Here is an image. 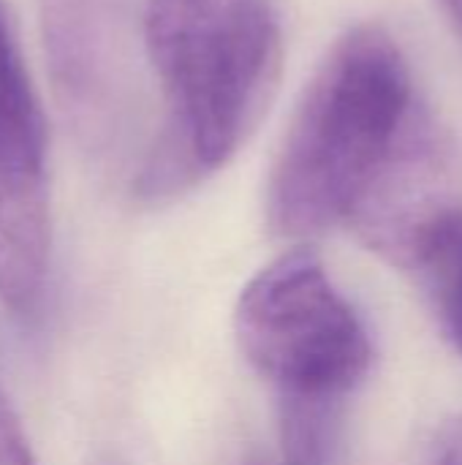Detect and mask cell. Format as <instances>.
Here are the masks:
<instances>
[{"label":"cell","instance_id":"1","mask_svg":"<svg viewBox=\"0 0 462 465\" xmlns=\"http://www.w3.org/2000/svg\"><path fill=\"white\" fill-rule=\"evenodd\" d=\"M144 46L166 123L136 177L163 202L223 169L264 120L283 71L275 0H147Z\"/></svg>","mask_w":462,"mask_h":465},{"label":"cell","instance_id":"2","mask_svg":"<svg viewBox=\"0 0 462 465\" xmlns=\"http://www.w3.org/2000/svg\"><path fill=\"white\" fill-rule=\"evenodd\" d=\"M419 104L408 60L378 25L346 30L305 84L267 180V226L310 240L346 226Z\"/></svg>","mask_w":462,"mask_h":465},{"label":"cell","instance_id":"3","mask_svg":"<svg viewBox=\"0 0 462 465\" xmlns=\"http://www.w3.org/2000/svg\"><path fill=\"white\" fill-rule=\"evenodd\" d=\"M234 335L278 401L346 403L373 362L365 322L308 245L280 253L245 283Z\"/></svg>","mask_w":462,"mask_h":465},{"label":"cell","instance_id":"4","mask_svg":"<svg viewBox=\"0 0 462 465\" xmlns=\"http://www.w3.org/2000/svg\"><path fill=\"white\" fill-rule=\"evenodd\" d=\"M462 204V158L452 134L417 104L346 226L381 259L408 270L425 234Z\"/></svg>","mask_w":462,"mask_h":465},{"label":"cell","instance_id":"5","mask_svg":"<svg viewBox=\"0 0 462 465\" xmlns=\"http://www.w3.org/2000/svg\"><path fill=\"white\" fill-rule=\"evenodd\" d=\"M52 259L46 144L0 147V302L27 316L41 302Z\"/></svg>","mask_w":462,"mask_h":465},{"label":"cell","instance_id":"6","mask_svg":"<svg viewBox=\"0 0 462 465\" xmlns=\"http://www.w3.org/2000/svg\"><path fill=\"white\" fill-rule=\"evenodd\" d=\"M406 272L417 278L444 338L462 354V204L425 234Z\"/></svg>","mask_w":462,"mask_h":465},{"label":"cell","instance_id":"7","mask_svg":"<svg viewBox=\"0 0 462 465\" xmlns=\"http://www.w3.org/2000/svg\"><path fill=\"white\" fill-rule=\"evenodd\" d=\"M46 144V123L0 0V147Z\"/></svg>","mask_w":462,"mask_h":465},{"label":"cell","instance_id":"8","mask_svg":"<svg viewBox=\"0 0 462 465\" xmlns=\"http://www.w3.org/2000/svg\"><path fill=\"white\" fill-rule=\"evenodd\" d=\"M0 465H35L27 433L3 387H0Z\"/></svg>","mask_w":462,"mask_h":465},{"label":"cell","instance_id":"9","mask_svg":"<svg viewBox=\"0 0 462 465\" xmlns=\"http://www.w3.org/2000/svg\"><path fill=\"white\" fill-rule=\"evenodd\" d=\"M433 465H462V414L441 430Z\"/></svg>","mask_w":462,"mask_h":465},{"label":"cell","instance_id":"10","mask_svg":"<svg viewBox=\"0 0 462 465\" xmlns=\"http://www.w3.org/2000/svg\"><path fill=\"white\" fill-rule=\"evenodd\" d=\"M441 5H444V14L452 25L455 35L462 41V0H441Z\"/></svg>","mask_w":462,"mask_h":465},{"label":"cell","instance_id":"11","mask_svg":"<svg viewBox=\"0 0 462 465\" xmlns=\"http://www.w3.org/2000/svg\"><path fill=\"white\" fill-rule=\"evenodd\" d=\"M242 465H283L278 455H251Z\"/></svg>","mask_w":462,"mask_h":465}]
</instances>
